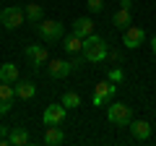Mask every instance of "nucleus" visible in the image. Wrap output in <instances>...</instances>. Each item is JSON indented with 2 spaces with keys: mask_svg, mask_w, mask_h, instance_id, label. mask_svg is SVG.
<instances>
[{
  "mask_svg": "<svg viewBox=\"0 0 156 146\" xmlns=\"http://www.w3.org/2000/svg\"><path fill=\"white\" fill-rule=\"evenodd\" d=\"M62 45H65V50H68V52H81V50H83V37H78V34H70V37L62 42Z\"/></svg>",
  "mask_w": 156,
  "mask_h": 146,
  "instance_id": "nucleus-18",
  "label": "nucleus"
},
{
  "mask_svg": "<svg viewBox=\"0 0 156 146\" xmlns=\"http://www.w3.org/2000/svg\"><path fill=\"white\" fill-rule=\"evenodd\" d=\"M26 18L29 21H42V18H44V11H42V5H39V3H29L26 5Z\"/></svg>",
  "mask_w": 156,
  "mask_h": 146,
  "instance_id": "nucleus-19",
  "label": "nucleus"
},
{
  "mask_svg": "<svg viewBox=\"0 0 156 146\" xmlns=\"http://www.w3.org/2000/svg\"><path fill=\"white\" fill-rule=\"evenodd\" d=\"M8 144H13V146H26V144H29V130H26V128H13L11 133H8Z\"/></svg>",
  "mask_w": 156,
  "mask_h": 146,
  "instance_id": "nucleus-15",
  "label": "nucleus"
},
{
  "mask_svg": "<svg viewBox=\"0 0 156 146\" xmlns=\"http://www.w3.org/2000/svg\"><path fill=\"white\" fill-rule=\"evenodd\" d=\"M73 63L68 60H50L47 63V73H50L52 78H68V73H73Z\"/></svg>",
  "mask_w": 156,
  "mask_h": 146,
  "instance_id": "nucleus-7",
  "label": "nucleus"
},
{
  "mask_svg": "<svg viewBox=\"0 0 156 146\" xmlns=\"http://www.w3.org/2000/svg\"><path fill=\"white\" fill-rule=\"evenodd\" d=\"M13 97H16V89H11V84H5V81H0V115L11 110Z\"/></svg>",
  "mask_w": 156,
  "mask_h": 146,
  "instance_id": "nucleus-9",
  "label": "nucleus"
},
{
  "mask_svg": "<svg viewBox=\"0 0 156 146\" xmlns=\"http://www.w3.org/2000/svg\"><path fill=\"white\" fill-rule=\"evenodd\" d=\"M112 24H115L117 29H128L130 26V11L128 8H120V11L112 16Z\"/></svg>",
  "mask_w": 156,
  "mask_h": 146,
  "instance_id": "nucleus-17",
  "label": "nucleus"
},
{
  "mask_svg": "<svg viewBox=\"0 0 156 146\" xmlns=\"http://www.w3.org/2000/svg\"><path fill=\"white\" fill-rule=\"evenodd\" d=\"M73 34H78V37H89V34H94V21L91 18H86V16H81V18H76L73 21Z\"/></svg>",
  "mask_w": 156,
  "mask_h": 146,
  "instance_id": "nucleus-11",
  "label": "nucleus"
},
{
  "mask_svg": "<svg viewBox=\"0 0 156 146\" xmlns=\"http://www.w3.org/2000/svg\"><path fill=\"white\" fill-rule=\"evenodd\" d=\"M146 42V31L140 26H128L122 34V45L128 47V50H138L140 45Z\"/></svg>",
  "mask_w": 156,
  "mask_h": 146,
  "instance_id": "nucleus-5",
  "label": "nucleus"
},
{
  "mask_svg": "<svg viewBox=\"0 0 156 146\" xmlns=\"http://www.w3.org/2000/svg\"><path fill=\"white\" fill-rule=\"evenodd\" d=\"M26 57H29V63H31L34 68H39V65H44L47 63V47L44 45H29L26 47Z\"/></svg>",
  "mask_w": 156,
  "mask_h": 146,
  "instance_id": "nucleus-8",
  "label": "nucleus"
},
{
  "mask_svg": "<svg viewBox=\"0 0 156 146\" xmlns=\"http://www.w3.org/2000/svg\"><path fill=\"white\" fill-rule=\"evenodd\" d=\"M112 94H115V86H112L109 81L96 84V86H94V104H96V107L104 104V99H107V97H112Z\"/></svg>",
  "mask_w": 156,
  "mask_h": 146,
  "instance_id": "nucleus-10",
  "label": "nucleus"
},
{
  "mask_svg": "<svg viewBox=\"0 0 156 146\" xmlns=\"http://www.w3.org/2000/svg\"><path fill=\"white\" fill-rule=\"evenodd\" d=\"M107 118H109V123H115V125H130V120H133V110H130L128 104H122V102H115V104H109Z\"/></svg>",
  "mask_w": 156,
  "mask_h": 146,
  "instance_id": "nucleus-3",
  "label": "nucleus"
},
{
  "mask_svg": "<svg viewBox=\"0 0 156 146\" xmlns=\"http://www.w3.org/2000/svg\"><path fill=\"white\" fill-rule=\"evenodd\" d=\"M62 141H65L62 128H57V125H47V130H44V144H47V146H60Z\"/></svg>",
  "mask_w": 156,
  "mask_h": 146,
  "instance_id": "nucleus-13",
  "label": "nucleus"
},
{
  "mask_svg": "<svg viewBox=\"0 0 156 146\" xmlns=\"http://www.w3.org/2000/svg\"><path fill=\"white\" fill-rule=\"evenodd\" d=\"M120 8H128L130 11V8H133V0H120Z\"/></svg>",
  "mask_w": 156,
  "mask_h": 146,
  "instance_id": "nucleus-22",
  "label": "nucleus"
},
{
  "mask_svg": "<svg viewBox=\"0 0 156 146\" xmlns=\"http://www.w3.org/2000/svg\"><path fill=\"white\" fill-rule=\"evenodd\" d=\"M0 81L16 84V81H18V68L13 65V63H3V65H0Z\"/></svg>",
  "mask_w": 156,
  "mask_h": 146,
  "instance_id": "nucleus-14",
  "label": "nucleus"
},
{
  "mask_svg": "<svg viewBox=\"0 0 156 146\" xmlns=\"http://www.w3.org/2000/svg\"><path fill=\"white\" fill-rule=\"evenodd\" d=\"M130 133L138 141H146V138H151V125L146 120H130Z\"/></svg>",
  "mask_w": 156,
  "mask_h": 146,
  "instance_id": "nucleus-12",
  "label": "nucleus"
},
{
  "mask_svg": "<svg viewBox=\"0 0 156 146\" xmlns=\"http://www.w3.org/2000/svg\"><path fill=\"white\" fill-rule=\"evenodd\" d=\"M86 5H89L91 13H99L101 8H104V3H101V0H86Z\"/></svg>",
  "mask_w": 156,
  "mask_h": 146,
  "instance_id": "nucleus-21",
  "label": "nucleus"
},
{
  "mask_svg": "<svg viewBox=\"0 0 156 146\" xmlns=\"http://www.w3.org/2000/svg\"><path fill=\"white\" fill-rule=\"evenodd\" d=\"M37 31L44 42H57L65 34V26H62V21H55V18H42L37 24Z\"/></svg>",
  "mask_w": 156,
  "mask_h": 146,
  "instance_id": "nucleus-2",
  "label": "nucleus"
},
{
  "mask_svg": "<svg viewBox=\"0 0 156 146\" xmlns=\"http://www.w3.org/2000/svg\"><path fill=\"white\" fill-rule=\"evenodd\" d=\"M37 94V86L29 84V81H18L16 84V97H21V99H31V97Z\"/></svg>",
  "mask_w": 156,
  "mask_h": 146,
  "instance_id": "nucleus-16",
  "label": "nucleus"
},
{
  "mask_svg": "<svg viewBox=\"0 0 156 146\" xmlns=\"http://www.w3.org/2000/svg\"><path fill=\"white\" fill-rule=\"evenodd\" d=\"M62 104H65L68 110H73V107H81V97H78L76 91H65V94H62Z\"/></svg>",
  "mask_w": 156,
  "mask_h": 146,
  "instance_id": "nucleus-20",
  "label": "nucleus"
},
{
  "mask_svg": "<svg viewBox=\"0 0 156 146\" xmlns=\"http://www.w3.org/2000/svg\"><path fill=\"white\" fill-rule=\"evenodd\" d=\"M83 55L89 63H99L104 60L107 55H109V50H107V42L101 39V37H96V34H89L83 39Z\"/></svg>",
  "mask_w": 156,
  "mask_h": 146,
  "instance_id": "nucleus-1",
  "label": "nucleus"
},
{
  "mask_svg": "<svg viewBox=\"0 0 156 146\" xmlns=\"http://www.w3.org/2000/svg\"><path fill=\"white\" fill-rule=\"evenodd\" d=\"M65 112H68V107L62 104H50L44 110V115H42V120H44V125H60L62 120H65Z\"/></svg>",
  "mask_w": 156,
  "mask_h": 146,
  "instance_id": "nucleus-6",
  "label": "nucleus"
},
{
  "mask_svg": "<svg viewBox=\"0 0 156 146\" xmlns=\"http://www.w3.org/2000/svg\"><path fill=\"white\" fill-rule=\"evenodd\" d=\"M0 24L5 29H18L23 24V8H16V5H8L0 11Z\"/></svg>",
  "mask_w": 156,
  "mask_h": 146,
  "instance_id": "nucleus-4",
  "label": "nucleus"
},
{
  "mask_svg": "<svg viewBox=\"0 0 156 146\" xmlns=\"http://www.w3.org/2000/svg\"><path fill=\"white\" fill-rule=\"evenodd\" d=\"M151 47H154V55H156V37H154V39H151Z\"/></svg>",
  "mask_w": 156,
  "mask_h": 146,
  "instance_id": "nucleus-23",
  "label": "nucleus"
}]
</instances>
